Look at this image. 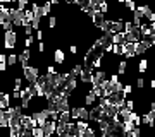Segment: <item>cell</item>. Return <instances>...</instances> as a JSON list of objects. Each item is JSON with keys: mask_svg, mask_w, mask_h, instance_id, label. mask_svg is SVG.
<instances>
[{"mask_svg": "<svg viewBox=\"0 0 155 137\" xmlns=\"http://www.w3.org/2000/svg\"><path fill=\"white\" fill-rule=\"evenodd\" d=\"M5 115L9 118V125H21V117H22V106H7Z\"/></svg>", "mask_w": 155, "mask_h": 137, "instance_id": "obj_1", "label": "cell"}, {"mask_svg": "<svg viewBox=\"0 0 155 137\" xmlns=\"http://www.w3.org/2000/svg\"><path fill=\"white\" fill-rule=\"evenodd\" d=\"M16 45H17V31L16 29H7V31H4V48L16 50Z\"/></svg>", "mask_w": 155, "mask_h": 137, "instance_id": "obj_2", "label": "cell"}, {"mask_svg": "<svg viewBox=\"0 0 155 137\" xmlns=\"http://www.w3.org/2000/svg\"><path fill=\"white\" fill-rule=\"evenodd\" d=\"M22 19H24V11L17 7H9V21L14 24V27H22Z\"/></svg>", "mask_w": 155, "mask_h": 137, "instance_id": "obj_3", "label": "cell"}, {"mask_svg": "<svg viewBox=\"0 0 155 137\" xmlns=\"http://www.w3.org/2000/svg\"><path fill=\"white\" fill-rule=\"evenodd\" d=\"M22 77L26 79L28 84H33V82L38 81L40 70L36 69V67H33V65H24V67H22Z\"/></svg>", "mask_w": 155, "mask_h": 137, "instance_id": "obj_4", "label": "cell"}, {"mask_svg": "<svg viewBox=\"0 0 155 137\" xmlns=\"http://www.w3.org/2000/svg\"><path fill=\"white\" fill-rule=\"evenodd\" d=\"M107 98H109L110 104H114V106H117V108H122L124 103H126V94L122 93V91H114V93H110Z\"/></svg>", "mask_w": 155, "mask_h": 137, "instance_id": "obj_5", "label": "cell"}, {"mask_svg": "<svg viewBox=\"0 0 155 137\" xmlns=\"http://www.w3.org/2000/svg\"><path fill=\"white\" fill-rule=\"evenodd\" d=\"M136 11L141 14V16L147 19L148 22H152V21H155V12H153V9L148 5V4H143V5H138L136 7Z\"/></svg>", "mask_w": 155, "mask_h": 137, "instance_id": "obj_6", "label": "cell"}, {"mask_svg": "<svg viewBox=\"0 0 155 137\" xmlns=\"http://www.w3.org/2000/svg\"><path fill=\"white\" fill-rule=\"evenodd\" d=\"M41 129H43V137H48V135H54V134H57V120H54V118H48V120L45 122L43 125H41Z\"/></svg>", "mask_w": 155, "mask_h": 137, "instance_id": "obj_7", "label": "cell"}, {"mask_svg": "<svg viewBox=\"0 0 155 137\" xmlns=\"http://www.w3.org/2000/svg\"><path fill=\"white\" fill-rule=\"evenodd\" d=\"M121 50H122L124 58H133V57H136V51H134V43H122L121 45Z\"/></svg>", "mask_w": 155, "mask_h": 137, "instance_id": "obj_8", "label": "cell"}, {"mask_svg": "<svg viewBox=\"0 0 155 137\" xmlns=\"http://www.w3.org/2000/svg\"><path fill=\"white\" fill-rule=\"evenodd\" d=\"M104 81H107V72L97 69V70L93 72V76H91V86H93V84H100V82H104Z\"/></svg>", "mask_w": 155, "mask_h": 137, "instance_id": "obj_9", "label": "cell"}, {"mask_svg": "<svg viewBox=\"0 0 155 137\" xmlns=\"http://www.w3.org/2000/svg\"><path fill=\"white\" fill-rule=\"evenodd\" d=\"M91 21H93V24L97 27H100L104 22H105V14H104V12H100L98 9H97V11H95V14L91 16Z\"/></svg>", "mask_w": 155, "mask_h": 137, "instance_id": "obj_10", "label": "cell"}, {"mask_svg": "<svg viewBox=\"0 0 155 137\" xmlns=\"http://www.w3.org/2000/svg\"><path fill=\"white\" fill-rule=\"evenodd\" d=\"M29 58H31V51H29V48H24L21 55H17V62H19V64H21L22 67L28 65Z\"/></svg>", "mask_w": 155, "mask_h": 137, "instance_id": "obj_11", "label": "cell"}, {"mask_svg": "<svg viewBox=\"0 0 155 137\" xmlns=\"http://www.w3.org/2000/svg\"><path fill=\"white\" fill-rule=\"evenodd\" d=\"M11 99L12 96L9 93H4V91H0V108L2 110H5L9 104H11Z\"/></svg>", "mask_w": 155, "mask_h": 137, "instance_id": "obj_12", "label": "cell"}, {"mask_svg": "<svg viewBox=\"0 0 155 137\" xmlns=\"http://www.w3.org/2000/svg\"><path fill=\"white\" fill-rule=\"evenodd\" d=\"M54 62H55L57 65H62L64 62H66V55H64V51H62L61 48H57V50H54Z\"/></svg>", "mask_w": 155, "mask_h": 137, "instance_id": "obj_13", "label": "cell"}, {"mask_svg": "<svg viewBox=\"0 0 155 137\" xmlns=\"http://www.w3.org/2000/svg\"><path fill=\"white\" fill-rule=\"evenodd\" d=\"M110 41H112V43H116V45L126 43V39H124V31H117V33H114L110 36Z\"/></svg>", "mask_w": 155, "mask_h": 137, "instance_id": "obj_14", "label": "cell"}, {"mask_svg": "<svg viewBox=\"0 0 155 137\" xmlns=\"http://www.w3.org/2000/svg\"><path fill=\"white\" fill-rule=\"evenodd\" d=\"M95 103H97V96H95V93L90 89L88 93H86V96H84V104H86V106H93Z\"/></svg>", "mask_w": 155, "mask_h": 137, "instance_id": "obj_15", "label": "cell"}, {"mask_svg": "<svg viewBox=\"0 0 155 137\" xmlns=\"http://www.w3.org/2000/svg\"><path fill=\"white\" fill-rule=\"evenodd\" d=\"M40 9H41V17L48 16L50 12H52V4H50V0H45L43 4H40Z\"/></svg>", "mask_w": 155, "mask_h": 137, "instance_id": "obj_16", "label": "cell"}, {"mask_svg": "<svg viewBox=\"0 0 155 137\" xmlns=\"http://www.w3.org/2000/svg\"><path fill=\"white\" fill-rule=\"evenodd\" d=\"M21 132H22L21 125H9V134H11V137H19Z\"/></svg>", "mask_w": 155, "mask_h": 137, "instance_id": "obj_17", "label": "cell"}, {"mask_svg": "<svg viewBox=\"0 0 155 137\" xmlns=\"http://www.w3.org/2000/svg\"><path fill=\"white\" fill-rule=\"evenodd\" d=\"M141 123H145V125H148V127H152V129H153L155 122H153V118H152V115H150V111H147V113L141 117Z\"/></svg>", "mask_w": 155, "mask_h": 137, "instance_id": "obj_18", "label": "cell"}, {"mask_svg": "<svg viewBox=\"0 0 155 137\" xmlns=\"http://www.w3.org/2000/svg\"><path fill=\"white\" fill-rule=\"evenodd\" d=\"M148 64H150L148 58H141V60H140V64H138V72L140 74H145V72L148 70Z\"/></svg>", "mask_w": 155, "mask_h": 137, "instance_id": "obj_19", "label": "cell"}, {"mask_svg": "<svg viewBox=\"0 0 155 137\" xmlns=\"http://www.w3.org/2000/svg\"><path fill=\"white\" fill-rule=\"evenodd\" d=\"M79 108V118L83 120H90V108L84 104V106H78Z\"/></svg>", "mask_w": 155, "mask_h": 137, "instance_id": "obj_20", "label": "cell"}, {"mask_svg": "<svg viewBox=\"0 0 155 137\" xmlns=\"http://www.w3.org/2000/svg\"><path fill=\"white\" fill-rule=\"evenodd\" d=\"M134 127H136V125H134L131 120H129V122H122V134H124V135H127V134L133 130Z\"/></svg>", "mask_w": 155, "mask_h": 137, "instance_id": "obj_21", "label": "cell"}, {"mask_svg": "<svg viewBox=\"0 0 155 137\" xmlns=\"http://www.w3.org/2000/svg\"><path fill=\"white\" fill-rule=\"evenodd\" d=\"M31 11H33V14H35L36 17H41V9H40V4H38V2H35V0L31 2Z\"/></svg>", "mask_w": 155, "mask_h": 137, "instance_id": "obj_22", "label": "cell"}, {"mask_svg": "<svg viewBox=\"0 0 155 137\" xmlns=\"http://www.w3.org/2000/svg\"><path fill=\"white\" fill-rule=\"evenodd\" d=\"M16 64H17V55L16 53H9V55H7V65L14 67Z\"/></svg>", "mask_w": 155, "mask_h": 137, "instance_id": "obj_23", "label": "cell"}, {"mask_svg": "<svg viewBox=\"0 0 155 137\" xmlns=\"http://www.w3.org/2000/svg\"><path fill=\"white\" fill-rule=\"evenodd\" d=\"M126 69H127V62H126V58H124V60L119 62V69H117V74H119V76H124V74H126Z\"/></svg>", "mask_w": 155, "mask_h": 137, "instance_id": "obj_24", "label": "cell"}, {"mask_svg": "<svg viewBox=\"0 0 155 137\" xmlns=\"http://www.w3.org/2000/svg\"><path fill=\"white\" fill-rule=\"evenodd\" d=\"M29 2H31V0H17V2H16V7H17V9H21V11H26Z\"/></svg>", "mask_w": 155, "mask_h": 137, "instance_id": "obj_25", "label": "cell"}, {"mask_svg": "<svg viewBox=\"0 0 155 137\" xmlns=\"http://www.w3.org/2000/svg\"><path fill=\"white\" fill-rule=\"evenodd\" d=\"M131 120H133V123H134L136 127L141 125V117H140L136 111H131Z\"/></svg>", "mask_w": 155, "mask_h": 137, "instance_id": "obj_26", "label": "cell"}, {"mask_svg": "<svg viewBox=\"0 0 155 137\" xmlns=\"http://www.w3.org/2000/svg\"><path fill=\"white\" fill-rule=\"evenodd\" d=\"M31 135H35V137H43V129H41L40 125L33 127V129H31Z\"/></svg>", "mask_w": 155, "mask_h": 137, "instance_id": "obj_27", "label": "cell"}, {"mask_svg": "<svg viewBox=\"0 0 155 137\" xmlns=\"http://www.w3.org/2000/svg\"><path fill=\"white\" fill-rule=\"evenodd\" d=\"M69 113H71V120H72V122L79 118V108H78V106H74V108H71V110H69Z\"/></svg>", "mask_w": 155, "mask_h": 137, "instance_id": "obj_28", "label": "cell"}, {"mask_svg": "<svg viewBox=\"0 0 155 137\" xmlns=\"http://www.w3.org/2000/svg\"><path fill=\"white\" fill-rule=\"evenodd\" d=\"M12 89L21 91L22 89V77H16V79H14V86H12Z\"/></svg>", "mask_w": 155, "mask_h": 137, "instance_id": "obj_29", "label": "cell"}, {"mask_svg": "<svg viewBox=\"0 0 155 137\" xmlns=\"http://www.w3.org/2000/svg\"><path fill=\"white\" fill-rule=\"evenodd\" d=\"M124 4H126V9L129 12H133L134 9H136V2H134V0H124Z\"/></svg>", "mask_w": 155, "mask_h": 137, "instance_id": "obj_30", "label": "cell"}, {"mask_svg": "<svg viewBox=\"0 0 155 137\" xmlns=\"http://www.w3.org/2000/svg\"><path fill=\"white\" fill-rule=\"evenodd\" d=\"M98 11L104 12V14L109 12V4H107V0H104V2H100V4H98Z\"/></svg>", "mask_w": 155, "mask_h": 137, "instance_id": "obj_31", "label": "cell"}, {"mask_svg": "<svg viewBox=\"0 0 155 137\" xmlns=\"http://www.w3.org/2000/svg\"><path fill=\"white\" fill-rule=\"evenodd\" d=\"M110 53H114V55H122L121 45H116V43H112V50H110Z\"/></svg>", "mask_w": 155, "mask_h": 137, "instance_id": "obj_32", "label": "cell"}, {"mask_svg": "<svg viewBox=\"0 0 155 137\" xmlns=\"http://www.w3.org/2000/svg\"><path fill=\"white\" fill-rule=\"evenodd\" d=\"M122 93L126 94V96L127 94H131L133 93V86H131V84H122Z\"/></svg>", "mask_w": 155, "mask_h": 137, "instance_id": "obj_33", "label": "cell"}, {"mask_svg": "<svg viewBox=\"0 0 155 137\" xmlns=\"http://www.w3.org/2000/svg\"><path fill=\"white\" fill-rule=\"evenodd\" d=\"M33 41H35L33 36H26V38H24V48H29V46L33 45Z\"/></svg>", "mask_w": 155, "mask_h": 137, "instance_id": "obj_34", "label": "cell"}, {"mask_svg": "<svg viewBox=\"0 0 155 137\" xmlns=\"http://www.w3.org/2000/svg\"><path fill=\"white\" fill-rule=\"evenodd\" d=\"M55 24H57V17H55V16H50V19H48V27H50V29H55Z\"/></svg>", "mask_w": 155, "mask_h": 137, "instance_id": "obj_35", "label": "cell"}, {"mask_svg": "<svg viewBox=\"0 0 155 137\" xmlns=\"http://www.w3.org/2000/svg\"><path fill=\"white\" fill-rule=\"evenodd\" d=\"M0 27H2L4 31H7V29H12V27H14V24H12V22L9 21V19H7V21L4 22V24H0Z\"/></svg>", "mask_w": 155, "mask_h": 137, "instance_id": "obj_36", "label": "cell"}, {"mask_svg": "<svg viewBox=\"0 0 155 137\" xmlns=\"http://www.w3.org/2000/svg\"><path fill=\"white\" fill-rule=\"evenodd\" d=\"M81 69H83V65H79V64H78V65H74V69L71 70V74L78 77V76H79V72H81Z\"/></svg>", "mask_w": 155, "mask_h": 137, "instance_id": "obj_37", "label": "cell"}, {"mask_svg": "<svg viewBox=\"0 0 155 137\" xmlns=\"http://www.w3.org/2000/svg\"><path fill=\"white\" fill-rule=\"evenodd\" d=\"M140 134H141V130H140V127H134V129H133L131 132H129L127 135H129V137H138Z\"/></svg>", "mask_w": 155, "mask_h": 137, "instance_id": "obj_38", "label": "cell"}, {"mask_svg": "<svg viewBox=\"0 0 155 137\" xmlns=\"http://www.w3.org/2000/svg\"><path fill=\"white\" fill-rule=\"evenodd\" d=\"M124 106H126L127 110H134V101L133 99H127L126 103H124Z\"/></svg>", "mask_w": 155, "mask_h": 137, "instance_id": "obj_39", "label": "cell"}, {"mask_svg": "<svg viewBox=\"0 0 155 137\" xmlns=\"http://www.w3.org/2000/svg\"><path fill=\"white\" fill-rule=\"evenodd\" d=\"M143 86H145V81L141 79V77H138V81H136V88H138V89H143Z\"/></svg>", "mask_w": 155, "mask_h": 137, "instance_id": "obj_40", "label": "cell"}, {"mask_svg": "<svg viewBox=\"0 0 155 137\" xmlns=\"http://www.w3.org/2000/svg\"><path fill=\"white\" fill-rule=\"evenodd\" d=\"M47 74H57V69L54 65H48L47 67Z\"/></svg>", "mask_w": 155, "mask_h": 137, "instance_id": "obj_41", "label": "cell"}, {"mask_svg": "<svg viewBox=\"0 0 155 137\" xmlns=\"http://www.w3.org/2000/svg\"><path fill=\"white\" fill-rule=\"evenodd\" d=\"M36 39H38V41L43 39V31H41V29H36Z\"/></svg>", "mask_w": 155, "mask_h": 137, "instance_id": "obj_42", "label": "cell"}, {"mask_svg": "<svg viewBox=\"0 0 155 137\" xmlns=\"http://www.w3.org/2000/svg\"><path fill=\"white\" fill-rule=\"evenodd\" d=\"M7 67H9L7 65V62H0V72H5Z\"/></svg>", "mask_w": 155, "mask_h": 137, "instance_id": "obj_43", "label": "cell"}, {"mask_svg": "<svg viewBox=\"0 0 155 137\" xmlns=\"http://www.w3.org/2000/svg\"><path fill=\"white\" fill-rule=\"evenodd\" d=\"M38 51H40V53H43V51H45V43H43V41H40V43H38Z\"/></svg>", "mask_w": 155, "mask_h": 137, "instance_id": "obj_44", "label": "cell"}, {"mask_svg": "<svg viewBox=\"0 0 155 137\" xmlns=\"http://www.w3.org/2000/svg\"><path fill=\"white\" fill-rule=\"evenodd\" d=\"M69 51H71V53H78V46L76 45H71V46H69Z\"/></svg>", "mask_w": 155, "mask_h": 137, "instance_id": "obj_45", "label": "cell"}, {"mask_svg": "<svg viewBox=\"0 0 155 137\" xmlns=\"http://www.w3.org/2000/svg\"><path fill=\"white\" fill-rule=\"evenodd\" d=\"M61 2H62V0H50V4H52V5H59Z\"/></svg>", "mask_w": 155, "mask_h": 137, "instance_id": "obj_46", "label": "cell"}, {"mask_svg": "<svg viewBox=\"0 0 155 137\" xmlns=\"http://www.w3.org/2000/svg\"><path fill=\"white\" fill-rule=\"evenodd\" d=\"M0 4H4V5H9V4H12V0H0Z\"/></svg>", "mask_w": 155, "mask_h": 137, "instance_id": "obj_47", "label": "cell"}, {"mask_svg": "<svg viewBox=\"0 0 155 137\" xmlns=\"http://www.w3.org/2000/svg\"><path fill=\"white\" fill-rule=\"evenodd\" d=\"M150 110H152V111H155V99L150 103Z\"/></svg>", "mask_w": 155, "mask_h": 137, "instance_id": "obj_48", "label": "cell"}, {"mask_svg": "<svg viewBox=\"0 0 155 137\" xmlns=\"http://www.w3.org/2000/svg\"><path fill=\"white\" fill-rule=\"evenodd\" d=\"M114 4H124V0H112Z\"/></svg>", "mask_w": 155, "mask_h": 137, "instance_id": "obj_49", "label": "cell"}, {"mask_svg": "<svg viewBox=\"0 0 155 137\" xmlns=\"http://www.w3.org/2000/svg\"><path fill=\"white\" fill-rule=\"evenodd\" d=\"M150 88H152V89H155V81H152V82H150Z\"/></svg>", "mask_w": 155, "mask_h": 137, "instance_id": "obj_50", "label": "cell"}, {"mask_svg": "<svg viewBox=\"0 0 155 137\" xmlns=\"http://www.w3.org/2000/svg\"><path fill=\"white\" fill-rule=\"evenodd\" d=\"M66 2H67V4H76L78 0H66Z\"/></svg>", "mask_w": 155, "mask_h": 137, "instance_id": "obj_51", "label": "cell"}, {"mask_svg": "<svg viewBox=\"0 0 155 137\" xmlns=\"http://www.w3.org/2000/svg\"><path fill=\"white\" fill-rule=\"evenodd\" d=\"M152 46H153V57H155V45H152Z\"/></svg>", "mask_w": 155, "mask_h": 137, "instance_id": "obj_52", "label": "cell"}]
</instances>
